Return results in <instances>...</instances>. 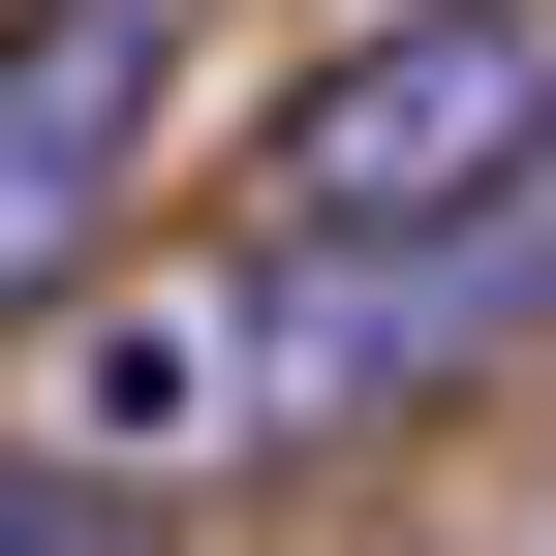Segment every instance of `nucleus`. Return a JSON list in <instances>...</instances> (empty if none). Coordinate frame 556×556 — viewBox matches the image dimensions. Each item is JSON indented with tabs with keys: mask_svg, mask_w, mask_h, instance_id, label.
I'll return each mask as SVG.
<instances>
[{
	"mask_svg": "<svg viewBox=\"0 0 556 556\" xmlns=\"http://www.w3.org/2000/svg\"><path fill=\"white\" fill-rule=\"evenodd\" d=\"M0 556H31V464H0Z\"/></svg>",
	"mask_w": 556,
	"mask_h": 556,
	"instance_id": "3",
	"label": "nucleus"
},
{
	"mask_svg": "<svg viewBox=\"0 0 556 556\" xmlns=\"http://www.w3.org/2000/svg\"><path fill=\"white\" fill-rule=\"evenodd\" d=\"M31 556H124V526H31Z\"/></svg>",
	"mask_w": 556,
	"mask_h": 556,
	"instance_id": "4",
	"label": "nucleus"
},
{
	"mask_svg": "<svg viewBox=\"0 0 556 556\" xmlns=\"http://www.w3.org/2000/svg\"><path fill=\"white\" fill-rule=\"evenodd\" d=\"M155 93H186L155 0H31V31H0V309H93L124 186H155Z\"/></svg>",
	"mask_w": 556,
	"mask_h": 556,
	"instance_id": "2",
	"label": "nucleus"
},
{
	"mask_svg": "<svg viewBox=\"0 0 556 556\" xmlns=\"http://www.w3.org/2000/svg\"><path fill=\"white\" fill-rule=\"evenodd\" d=\"M556 155V0H402V31H340L309 93H278V217L309 248H433L495 217Z\"/></svg>",
	"mask_w": 556,
	"mask_h": 556,
	"instance_id": "1",
	"label": "nucleus"
}]
</instances>
